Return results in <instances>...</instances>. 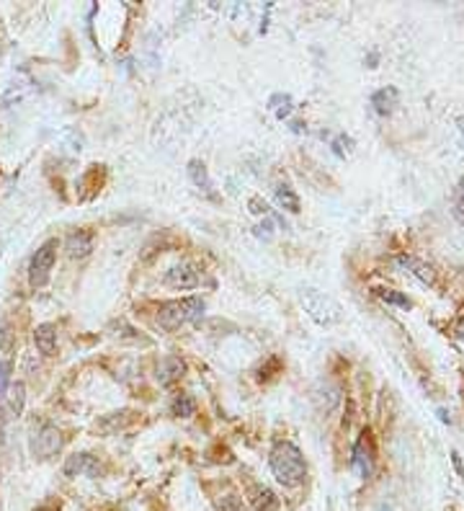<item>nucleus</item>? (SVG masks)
Instances as JSON below:
<instances>
[{
    "instance_id": "19",
    "label": "nucleus",
    "mask_w": 464,
    "mask_h": 511,
    "mask_svg": "<svg viewBox=\"0 0 464 511\" xmlns=\"http://www.w3.org/2000/svg\"><path fill=\"white\" fill-rule=\"evenodd\" d=\"M276 202L279 207H284L289 212H300V196L294 194V188L289 184H279L276 186Z\"/></svg>"
},
{
    "instance_id": "1",
    "label": "nucleus",
    "mask_w": 464,
    "mask_h": 511,
    "mask_svg": "<svg viewBox=\"0 0 464 511\" xmlns=\"http://www.w3.org/2000/svg\"><path fill=\"white\" fill-rule=\"evenodd\" d=\"M271 473L281 486L286 488H297L307 481V462L302 457L300 447H294L292 442H276L271 450Z\"/></svg>"
},
{
    "instance_id": "8",
    "label": "nucleus",
    "mask_w": 464,
    "mask_h": 511,
    "mask_svg": "<svg viewBox=\"0 0 464 511\" xmlns=\"http://www.w3.org/2000/svg\"><path fill=\"white\" fill-rule=\"evenodd\" d=\"M104 473V467L98 462V457L88 455V452H80V455H73L65 462V475L68 478H78V475H88V478H98Z\"/></svg>"
},
{
    "instance_id": "29",
    "label": "nucleus",
    "mask_w": 464,
    "mask_h": 511,
    "mask_svg": "<svg viewBox=\"0 0 464 511\" xmlns=\"http://www.w3.org/2000/svg\"><path fill=\"white\" fill-rule=\"evenodd\" d=\"M258 235H263V238H269V235H271V222H269V220H266L263 225H258Z\"/></svg>"
},
{
    "instance_id": "22",
    "label": "nucleus",
    "mask_w": 464,
    "mask_h": 511,
    "mask_svg": "<svg viewBox=\"0 0 464 511\" xmlns=\"http://www.w3.org/2000/svg\"><path fill=\"white\" fill-rule=\"evenodd\" d=\"M333 152H336L338 158L351 155V152H353V140L348 135H338L336 140H333Z\"/></svg>"
},
{
    "instance_id": "9",
    "label": "nucleus",
    "mask_w": 464,
    "mask_h": 511,
    "mask_svg": "<svg viewBox=\"0 0 464 511\" xmlns=\"http://www.w3.org/2000/svg\"><path fill=\"white\" fill-rule=\"evenodd\" d=\"M183 375H186V361L181 359V356H176V354L163 356L160 364H157V383L165 385V387L173 383H178Z\"/></svg>"
},
{
    "instance_id": "16",
    "label": "nucleus",
    "mask_w": 464,
    "mask_h": 511,
    "mask_svg": "<svg viewBox=\"0 0 464 511\" xmlns=\"http://www.w3.org/2000/svg\"><path fill=\"white\" fill-rule=\"evenodd\" d=\"M188 176L194 181V186L202 188L204 194L214 196V184H212L209 171H207V166H204L202 160H191V163H188Z\"/></svg>"
},
{
    "instance_id": "25",
    "label": "nucleus",
    "mask_w": 464,
    "mask_h": 511,
    "mask_svg": "<svg viewBox=\"0 0 464 511\" xmlns=\"http://www.w3.org/2000/svg\"><path fill=\"white\" fill-rule=\"evenodd\" d=\"M11 361H0V398L6 395L8 385H11Z\"/></svg>"
},
{
    "instance_id": "2",
    "label": "nucleus",
    "mask_w": 464,
    "mask_h": 511,
    "mask_svg": "<svg viewBox=\"0 0 464 511\" xmlns=\"http://www.w3.org/2000/svg\"><path fill=\"white\" fill-rule=\"evenodd\" d=\"M204 313V300L199 297H183V300H171V302H163L160 308H157V325L163 328V331L173 333L183 328L186 323L196 320V318Z\"/></svg>"
},
{
    "instance_id": "14",
    "label": "nucleus",
    "mask_w": 464,
    "mask_h": 511,
    "mask_svg": "<svg viewBox=\"0 0 464 511\" xmlns=\"http://www.w3.org/2000/svg\"><path fill=\"white\" fill-rule=\"evenodd\" d=\"M34 344H37V349L44 354V356H52L54 349H57V325H52V323L37 325V331H34Z\"/></svg>"
},
{
    "instance_id": "6",
    "label": "nucleus",
    "mask_w": 464,
    "mask_h": 511,
    "mask_svg": "<svg viewBox=\"0 0 464 511\" xmlns=\"http://www.w3.org/2000/svg\"><path fill=\"white\" fill-rule=\"evenodd\" d=\"M165 287H171V289H181V292H186V289H196L199 287V271H196L194 263L188 261H181L176 266L165 271Z\"/></svg>"
},
{
    "instance_id": "11",
    "label": "nucleus",
    "mask_w": 464,
    "mask_h": 511,
    "mask_svg": "<svg viewBox=\"0 0 464 511\" xmlns=\"http://www.w3.org/2000/svg\"><path fill=\"white\" fill-rule=\"evenodd\" d=\"M248 501L255 511H279V506H281L276 493L263 483H255V486L248 488Z\"/></svg>"
},
{
    "instance_id": "10",
    "label": "nucleus",
    "mask_w": 464,
    "mask_h": 511,
    "mask_svg": "<svg viewBox=\"0 0 464 511\" xmlns=\"http://www.w3.org/2000/svg\"><path fill=\"white\" fill-rule=\"evenodd\" d=\"M397 266H400L405 274H410V277H415L418 282H423V284H434L436 282L434 266L415 258V256H400V258H397Z\"/></svg>"
},
{
    "instance_id": "32",
    "label": "nucleus",
    "mask_w": 464,
    "mask_h": 511,
    "mask_svg": "<svg viewBox=\"0 0 464 511\" xmlns=\"http://www.w3.org/2000/svg\"><path fill=\"white\" fill-rule=\"evenodd\" d=\"M459 331H462V333H459V336H462V339H464V323H462V325H459Z\"/></svg>"
},
{
    "instance_id": "20",
    "label": "nucleus",
    "mask_w": 464,
    "mask_h": 511,
    "mask_svg": "<svg viewBox=\"0 0 464 511\" xmlns=\"http://www.w3.org/2000/svg\"><path fill=\"white\" fill-rule=\"evenodd\" d=\"M217 511H248V506L243 504V498L235 496V493H225V496H219L214 501Z\"/></svg>"
},
{
    "instance_id": "15",
    "label": "nucleus",
    "mask_w": 464,
    "mask_h": 511,
    "mask_svg": "<svg viewBox=\"0 0 464 511\" xmlns=\"http://www.w3.org/2000/svg\"><path fill=\"white\" fill-rule=\"evenodd\" d=\"M315 403H317V408H320L322 414H330V411L341 403V390H338L333 383H320L317 390H315Z\"/></svg>"
},
{
    "instance_id": "27",
    "label": "nucleus",
    "mask_w": 464,
    "mask_h": 511,
    "mask_svg": "<svg viewBox=\"0 0 464 511\" xmlns=\"http://www.w3.org/2000/svg\"><path fill=\"white\" fill-rule=\"evenodd\" d=\"M250 212H253V215H269V204L263 202L261 196H253V199H250Z\"/></svg>"
},
{
    "instance_id": "23",
    "label": "nucleus",
    "mask_w": 464,
    "mask_h": 511,
    "mask_svg": "<svg viewBox=\"0 0 464 511\" xmlns=\"http://www.w3.org/2000/svg\"><path fill=\"white\" fill-rule=\"evenodd\" d=\"M379 297H382L384 302H389V305H400V308H410V300L405 297V294L395 292V289H379Z\"/></svg>"
},
{
    "instance_id": "4",
    "label": "nucleus",
    "mask_w": 464,
    "mask_h": 511,
    "mask_svg": "<svg viewBox=\"0 0 464 511\" xmlns=\"http://www.w3.org/2000/svg\"><path fill=\"white\" fill-rule=\"evenodd\" d=\"M57 261V241H47L42 248L34 253L29 263V282L31 287H44L49 282V274Z\"/></svg>"
},
{
    "instance_id": "5",
    "label": "nucleus",
    "mask_w": 464,
    "mask_h": 511,
    "mask_svg": "<svg viewBox=\"0 0 464 511\" xmlns=\"http://www.w3.org/2000/svg\"><path fill=\"white\" fill-rule=\"evenodd\" d=\"M62 447V431L54 423H42L37 428V434L31 439V452L37 455L39 459H49L54 457Z\"/></svg>"
},
{
    "instance_id": "3",
    "label": "nucleus",
    "mask_w": 464,
    "mask_h": 511,
    "mask_svg": "<svg viewBox=\"0 0 464 511\" xmlns=\"http://www.w3.org/2000/svg\"><path fill=\"white\" fill-rule=\"evenodd\" d=\"M300 302H302V308H305V313L312 318L315 323L325 325V328L341 323V318H343L341 305H338L333 297L322 294L320 289H312V287H305V289H302Z\"/></svg>"
},
{
    "instance_id": "12",
    "label": "nucleus",
    "mask_w": 464,
    "mask_h": 511,
    "mask_svg": "<svg viewBox=\"0 0 464 511\" xmlns=\"http://www.w3.org/2000/svg\"><path fill=\"white\" fill-rule=\"evenodd\" d=\"M93 251V235L88 230H75V233L68 235V241H65V253L70 258H85L90 256Z\"/></svg>"
},
{
    "instance_id": "30",
    "label": "nucleus",
    "mask_w": 464,
    "mask_h": 511,
    "mask_svg": "<svg viewBox=\"0 0 464 511\" xmlns=\"http://www.w3.org/2000/svg\"><path fill=\"white\" fill-rule=\"evenodd\" d=\"M34 511H60V504H42V506H37Z\"/></svg>"
},
{
    "instance_id": "24",
    "label": "nucleus",
    "mask_w": 464,
    "mask_h": 511,
    "mask_svg": "<svg viewBox=\"0 0 464 511\" xmlns=\"http://www.w3.org/2000/svg\"><path fill=\"white\" fill-rule=\"evenodd\" d=\"M454 217L464 225V179L454 188Z\"/></svg>"
},
{
    "instance_id": "7",
    "label": "nucleus",
    "mask_w": 464,
    "mask_h": 511,
    "mask_svg": "<svg viewBox=\"0 0 464 511\" xmlns=\"http://www.w3.org/2000/svg\"><path fill=\"white\" fill-rule=\"evenodd\" d=\"M369 431L361 434V439L353 444V455H351V465L361 473V478H369L374 473V447H372V439H369Z\"/></svg>"
},
{
    "instance_id": "18",
    "label": "nucleus",
    "mask_w": 464,
    "mask_h": 511,
    "mask_svg": "<svg viewBox=\"0 0 464 511\" xmlns=\"http://www.w3.org/2000/svg\"><path fill=\"white\" fill-rule=\"evenodd\" d=\"M171 414L178 416V419H191V416L196 414V400L191 398V395H186V392H181V395L173 398Z\"/></svg>"
},
{
    "instance_id": "13",
    "label": "nucleus",
    "mask_w": 464,
    "mask_h": 511,
    "mask_svg": "<svg viewBox=\"0 0 464 511\" xmlns=\"http://www.w3.org/2000/svg\"><path fill=\"white\" fill-rule=\"evenodd\" d=\"M397 101H400V93H397V88H392V85L372 93V109H374L377 116H389V114L395 112Z\"/></svg>"
},
{
    "instance_id": "28",
    "label": "nucleus",
    "mask_w": 464,
    "mask_h": 511,
    "mask_svg": "<svg viewBox=\"0 0 464 511\" xmlns=\"http://www.w3.org/2000/svg\"><path fill=\"white\" fill-rule=\"evenodd\" d=\"M451 462H454V467H457L459 478H462V483H464V465H462V457H459V452H451Z\"/></svg>"
},
{
    "instance_id": "17",
    "label": "nucleus",
    "mask_w": 464,
    "mask_h": 511,
    "mask_svg": "<svg viewBox=\"0 0 464 511\" xmlns=\"http://www.w3.org/2000/svg\"><path fill=\"white\" fill-rule=\"evenodd\" d=\"M23 403H26V385L13 383L11 385V392H8V414L18 419L23 414Z\"/></svg>"
},
{
    "instance_id": "31",
    "label": "nucleus",
    "mask_w": 464,
    "mask_h": 511,
    "mask_svg": "<svg viewBox=\"0 0 464 511\" xmlns=\"http://www.w3.org/2000/svg\"><path fill=\"white\" fill-rule=\"evenodd\" d=\"M457 129H459V135H462V143H464V116H459V119H457Z\"/></svg>"
},
{
    "instance_id": "26",
    "label": "nucleus",
    "mask_w": 464,
    "mask_h": 511,
    "mask_svg": "<svg viewBox=\"0 0 464 511\" xmlns=\"http://www.w3.org/2000/svg\"><path fill=\"white\" fill-rule=\"evenodd\" d=\"M11 346H13V333H11L6 320H0V349H3V351H11Z\"/></svg>"
},
{
    "instance_id": "21",
    "label": "nucleus",
    "mask_w": 464,
    "mask_h": 511,
    "mask_svg": "<svg viewBox=\"0 0 464 511\" xmlns=\"http://www.w3.org/2000/svg\"><path fill=\"white\" fill-rule=\"evenodd\" d=\"M271 104H279V106H274V112H276L279 119L289 116V112H292V96H289V93H279V96H274L271 98Z\"/></svg>"
}]
</instances>
